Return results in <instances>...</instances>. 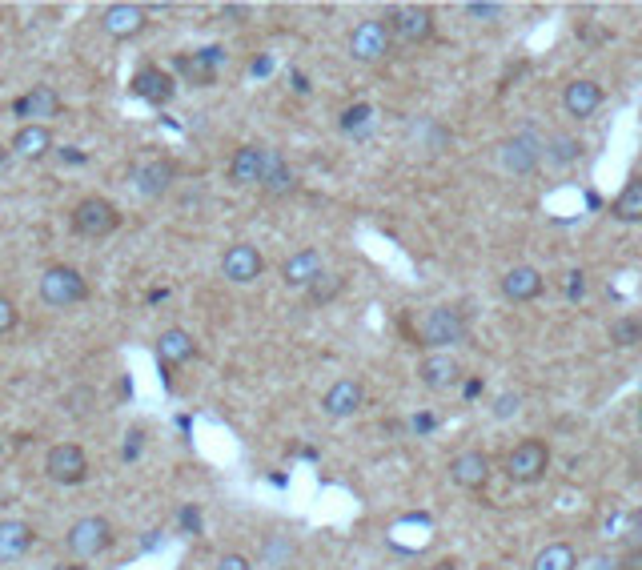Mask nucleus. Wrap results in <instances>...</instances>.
<instances>
[{"instance_id": "obj_38", "label": "nucleus", "mask_w": 642, "mask_h": 570, "mask_svg": "<svg viewBox=\"0 0 642 570\" xmlns=\"http://www.w3.org/2000/svg\"><path fill=\"white\" fill-rule=\"evenodd\" d=\"M5 161H9V149H5V145H0V165H5Z\"/></svg>"}, {"instance_id": "obj_17", "label": "nucleus", "mask_w": 642, "mask_h": 570, "mask_svg": "<svg viewBox=\"0 0 642 570\" xmlns=\"http://www.w3.org/2000/svg\"><path fill=\"white\" fill-rule=\"evenodd\" d=\"M458 378H462V366H458L450 354H430V358H422V366H418V382H422L426 390H450Z\"/></svg>"}, {"instance_id": "obj_24", "label": "nucleus", "mask_w": 642, "mask_h": 570, "mask_svg": "<svg viewBox=\"0 0 642 570\" xmlns=\"http://www.w3.org/2000/svg\"><path fill=\"white\" fill-rule=\"evenodd\" d=\"M530 570H578V554H574L570 542H550L534 554Z\"/></svg>"}, {"instance_id": "obj_16", "label": "nucleus", "mask_w": 642, "mask_h": 570, "mask_svg": "<svg viewBox=\"0 0 642 570\" xmlns=\"http://www.w3.org/2000/svg\"><path fill=\"white\" fill-rule=\"evenodd\" d=\"M542 290H546V281H542V273H538L534 265H514V269L502 277V294H506L510 302H534Z\"/></svg>"}, {"instance_id": "obj_13", "label": "nucleus", "mask_w": 642, "mask_h": 570, "mask_svg": "<svg viewBox=\"0 0 642 570\" xmlns=\"http://www.w3.org/2000/svg\"><path fill=\"white\" fill-rule=\"evenodd\" d=\"M321 273H326V269H321V253L317 249H297L281 265V277H285V285H293V290H309Z\"/></svg>"}, {"instance_id": "obj_31", "label": "nucleus", "mask_w": 642, "mask_h": 570, "mask_svg": "<svg viewBox=\"0 0 642 570\" xmlns=\"http://www.w3.org/2000/svg\"><path fill=\"white\" fill-rule=\"evenodd\" d=\"M610 338H614V346H638L642 342V322L622 318V322L610 326Z\"/></svg>"}, {"instance_id": "obj_2", "label": "nucleus", "mask_w": 642, "mask_h": 570, "mask_svg": "<svg viewBox=\"0 0 642 570\" xmlns=\"http://www.w3.org/2000/svg\"><path fill=\"white\" fill-rule=\"evenodd\" d=\"M41 298H45L49 306H57V310H69V306H77V302L89 298V285H85V277H81L77 269L53 265V269L41 277Z\"/></svg>"}, {"instance_id": "obj_21", "label": "nucleus", "mask_w": 642, "mask_h": 570, "mask_svg": "<svg viewBox=\"0 0 642 570\" xmlns=\"http://www.w3.org/2000/svg\"><path fill=\"white\" fill-rule=\"evenodd\" d=\"M217 65H221V49H205L193 57H177V69L193 81V85H213L217 81Z\"/></svg>"}, {"instance_id": "obj_3", "label": "nucleus", "mask_w": 642, "mask_h": 570, "mask_svg": "<svg viewBox=\"0 0 642 570\" xmlns=\"http://www.w3.org/2000/svg\"><path fill=\"white\" fill-rule=\"evenodd\" d=\"M466 330H470V322L458 306H438L422 318L418 338H422V346H454V342L466 338Z\"/></svg>"}, {"instance_id": "obj_9", "label": "nucleus", "mask_w": 642, "mask_h": 570, "mask_svg": "<svg viewBox=\"0 0 642 570\" xmlns=\"http://www.w3.org/2000/svg\"><path fill=\"white\" fill-rule=\"evenodd\" d=\"M265 269V257L253 249V245H229L225 257H221V273L233 281V285H249L257 281Z\"/></svg>"}, {"instance_id": "obj_7", "label": "nucleus", "mask_w": 642, "mask_h": 570, "mask_svg": "<svg viewBox=\"0 0 642 570\" xmlns=\"http://www.w3.org/2000/svg\"><path fill=\"white\" fill-rule=\"evenodd\" d=\"M69 554H77V558H97L101 550H109V542H113V526L105 522V518H97V514H89V518H81V522H73V530H69Z\"/></svg>"}, {"instance_id": "obj_20", "label": "nucleus", "mask_w": 642, "mask_h": 570, "mask_svg": "<svg viewBox=\"0 0 642 570\" xmlns=\"http://www.w3.org/2000/svg\"><path fill=\"white\" fill-rule=\"evenodd\" d=\"M133 93L141 97V101H149V105H165L169 97H173V77L165 73V69H141L137 77H133Z\"/></svg>"}, {"instance_id": "obj_34", "label": "nucleus", "mask_w": 642, "mask_h": 570, "mask_svg": "<svg viewBox=\"0 0 642 570\" xmlns=\"http://www.w3.org/2000/svg\"><path fill=\"white\" fill-rule=\"evenodd\" d=\"M558 149V161H574L578 157V141H570V137H562V141H554L550 145V153Z\"/></svg>"}, {"instance_id": "obj_15", "label": "nucleus", "mask_w": 642, "mask_h": 570, "mask_svg": "<svg viewBox=\"0 0 642 570\" xmlns=\"http://www.w3.org/2000/svg\"><path fill=\"white\" fill-rule=\"evenodd\" d=\"M13 109H17V117H25L29 125H41V121H49V117H57V113H61V97H57V89L37 85V89H33V93H25Z\"/></svg>"}, {"instance_id": "obj_32", "label": "nucleus", "mask_w": 642, "mask_h": 570, "mask_svg": "<svg viewBox=\"0 0 642 570\" xmlns=\"http://www.w3.org/2000/svg\"><path fill=\"white\" fill-rule=\"evenodd\" d=\"M13 326H17V306L9 298H0V338H5Z\"/></svg>"}, {"instance_id": "obj_12", "label": "nucleus", "mask_w": 642, "mask_h": 570, "mask_svg": "<svg viewBox=\"0 0 642 570\" xmlns=\"http://www.w3.org/2000/svg\"><path fill=\"white\" fill-rule=\"evenodd\" d=\"M450 478L454 486L462 490H482L490 482V458L482 450H462L454 462H450Z\"/></svg>"}, {"instance_id": "obj_22", "label": "nucleus", "mask_w": 642, "mask_h": 570, "mask_svg": "<svg viewBox=\"0 0 642 570\" xmlns=\"http://www.w3.org/2000/svg\"><path fill=\"white\" fill-rule=\"evenodd\" d=\"M33 526L21 522V518H9V522H0V558H21L29 546H33Z\"/></svg>"}, {"instance_id": "obj_18", "label": "nucleus", "mask_w": 642, "mask_h": 570, "mask_svg": "<svg viewBox=\"0 0 642 570\" xmlns=\"http://www.w3.org/2000/svg\"><path fill=\"white\" fill-rule=\"evenodd\" d=\"M562 105H566L570 117L586 121V117H594L602 109V89L594 81H570L566 93H562Z\"/></svg>"}, {"instance_id": "obj_1", "label": "nucleus", "mask_w": 642, "mask_h": 570, "mask_svg": "<svg viewBox=\"0 0 642 570\" xmlns=\"http://www.w3.org/2000/svg\"><path fill=\"white\" fill-rule=\"evenodd\" d=\"M546 470H550V450H546V442H538V438H526V442H518V446L506 454V478L518 482V486L542 482Z\"/></svg>"}, {"instance_id": "obj_28", "label": "nucleus", "mask_w": 642, "mask_h": 570, "mask_svg": "<svg viewBox=\"0 0 642 570\" xmlns=\"http://www.w3.org/2000/svg\"><path fill=\"white\" fill-rule=\"evenodd\" d=\"M169 177H173V165H165V161H153V165H145V169L137 173V185H141V193L157 197V193L169 185Z\"/></svg>"}, {"instance_id": "obj_19", "label": "nucleus", "mask_w": 642, "mask_h": 570, "mask_svg": "<svg viewBox=\"0 0 642 570\" xmlns=\"http://www.w3.org/2000/svg\"><path fill=\"white\" fill-rule=\"evenodd\" d=\"M265 157H269V149H257V145L237 149L233 161H229V181L233 185H257L265 177Z\"/></svg>"}, {"instance_id": "obj_25", "label": "nucleus", "mask_w": 642, "mask_h": 570, "mask_svg": "<svg viewBox=\"0 0 642 570\" xmlns=\"http://www.w3.org/2000/svg\"><path fill=\"white\" fill-rule=\"evenodd\" d=\"M13 149H17L21 157H45V153L53 149V133H49L45 125H21L17 137H13Z\"/></svg>"}, {"instance_id": "obj_14", "label": "nucleus", "mask_w": 642, "mask_h": 570, "mask_svg": "<svg viewBox=\"0 0 642 570\" xmlns=\"http://www.w3.org/2000/svg\"><path fill=\"white\" fill-rule=\"evenodd\" d=\"M101 29L113 37V41H129L145 29V9L141 5H109L101 13Z\"/></svg>"}, {"instance_id": "obj_35", "label": "nucleus", "mask_w": 642, "mask_h": 570, "mask_svg": "<svg viewBox=\"0 0 642 570\" xmlns=\"http://www.w3.org/2000/svg\"><path fill=\"white\" fill-rule=\"evenodd\" d=\"M213 570H253V566H249V558H245V554H225Z\"/></svg>"}, {"instance_id": "obj_26", "label": "nucleus", "mask_w": 642, "mask_h": 570, "mask_svg": "<svg viewBox=\"0 0 642 570\" xmlns=\"http://www.w3.org/2000/svg\"><path fill=\"white\" fill-rule=\"evenodd\" d=\"M614 217H618V221H626V225L642 221V177L626 181V189L614 197Z\"/></svg>"}, {"instance_id": "obj_11", "label": "nucleus", "mask_w": 642, "mask_h": 570, "mask_svg": "<svg viewBox=\"0 0 642 570\" xmlns=\"http://www.w3.org/2000/svg\"><path fill=\"white\" fill-rule=\"evenodd\" d=\"M538 141L534 137H510V141H502V149H498V157H502V169L506 173H514V177H526V173H534L538 169Z\"/></svg>"}, {"instance_id": "obj_23", "label": "nucleus", "mask_w": 642, "mask_h": 570, "mask_svg": "<svg viewBox=\"0 0 642 570\" xmlns=\"http://www.w3.org/2000/svg\"><path fill=\"white\" fill-rule=\"evenodd\" d=\"M197 354V342L185 334V330H165L161 338H157V358L165 362V366H181V362H189Z\"/></svg>"}, {"instance_id": "obj_36", "label": "nucleus", "mask_w": 642, "mask_h": 570, "mask_svg": "<svg viewBox=\"0 0 642 570\" xmlns=\"http://www.w3.org/2000/svg\"><path fill=\"white\" fill-rule=\"evenodd\" d=\"M470 13H474V17H498L502 5H470Z\"/></svg>"}, {"instance_id": "obj_27", "label": "nucleus", "mask_w": 642, "mask_h": 570, "mask_svg": "<svg viewBox=\"0 0 642 570\" xmlns=\"http://www.w3.org/2000/svg\"><path fill=\"white\" fill-rule=\"evenodd\" d=\"M261 185H265L269 197H281V193L293 189V173H289V165L281 161V153H269V157H265V177H261Z\"/></svg>"}, {"instance_id": "obj_5", "label": "nucleus", "mask_w": 642, "mask_h": 570, "mask_svg": "<svg viewBox=\"0 0 642 570\" xmlns=\"http://www.w3.org/2000/svg\"><path fill=\"white\" fill-rule=\"evenodd\" d=\"M394 45V33L386 21H362L354 33H350V57L362 61V65H378Z\"/></svg>"}, {"instance_id": "obj_30", "label": "nucleus", "mask_w": 642, "mask_h": 570, "mask_svg": "<svg viewBox=\"0 0 642 570\" xmlns=\"http://www.w3.org/2000/svg\"><path fill=\"white\" fill-rule=\"evenodd\" d=\"M342 285H346V281H342L338 273H321V277L309 285V298H313V302H330V298L342 294Z\"/></svg>"}, {"instance_id": "obj_8", "label": "nucleus", "mask_w": 642, "mask_h": 570, "mask_svg": "<svg viewBox=\"0 0 642 570\" xmlns=\"http://www.w3.org/2000/svg\"><path fill=\"white\" fill-rule=\"evenodd\" d=\"M386 25H390L394 37H402V41H410V45H422V41L434 37V13H430V9L402 5V9H394V13L386 17Z\"/></svg>"}, {"instance_id": "obj_39", "label": "nucleus", "mask_w": 642, "mask_h": 570, "mask_svg": "<svg viewBox=\"0 0 642 570\" xmlns=\"http://www.w3.org/2000/svg\"><path fill=\"white\" fill-rule=\"evenodd\" d=\"M65 570H85V566H65Z\"/></svg>"}, {"instance_id": "obj_29", "label": "nucleus", "mask_w": 642, "mask_h": 570, "mask_svg": "<svg viewBox=\"0 0 642 570\" xmlns=\"http://www.w3.org/2000/svg\"><path fill=\"white\" fill-rule=\"evenodd\" d=\"M622 546H626V554H642V506L626 514V522H622Z\"/></svg>"}, {"instance_id": "obj_37", "label": "nucleus", "mask_w": 642, "mask_h": 570, "mask_svg": "<svg viewBox=\"0 0 642 570\" xmlns=\"http://www.w3.org/2000/svg\"><path fill=\"white\" fill-rule=\"evenodd\" d=\"M622 570H642V554H630V558H626V566H622Z\"/></svg>"}, {"instance_id": "obj_33", "label": "nucleus", "mask_w": 642, "mask_h": 570, "mask_svg": "<svg viewBox=\"0 0 642 570\" xmlns=\"http://www.w3.org/2000/svg\"><path fill=\"white\" fill-rule=\"evenodd\" d=\"M366 117H370V109H366V105H354V109H346V117H342V129H346V133H354L358 125H366Z\"/></svg>"}, {"instance_id": "obj_6", "label": "nucleus", "mask_w": 642, "mask_h": 570, "mask_svg": "<svg viewBox=\"0 0 642 570\" xmlns=\"http://www.w3.org/2000/svg\"><path fill=\"white\" fill-rule=\"evenodd\" d=\"M45 474H49L57 486H77V482H85V474H89V458H85L81 446L61 442V446H53V450L45 454Z\"/></svg>"}, {"instance_id": "obj_4", "label": "nucleus", "mask_w": 642, "mask_h": 570, "mask_svg": "<svg viewBox=\"0 0 642 570\" xmlns=\"http://www.w3.org/2000/svg\"><path fill=\"white\" fill-rule=\"evenodd\" d=\"M117 225H121V213H117V205L105 201V197H85V201L73 209V229H77L81 237H109Z\"/></svg>"}, {"instance_id": "obj_10", "label": "nucleus", "mask_w": 642, "mask_h": 570, "mask_svg": "<svg viewBox=\"0 0 642 570\" xmlns=\"http://www.w3.org/2000/svg\"><path fill=\"white\" fill-rule=\"evenodd\" d=\"M362 406H366V390H362V382H354V378L334 382V386L326 390V398H321V410H326L330 418H350V414H358Z\"/></svg>"}]
</instances>
